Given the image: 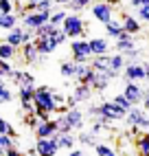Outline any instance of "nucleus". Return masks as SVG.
<instances>
[{
	"label": "nucleus",
	"instance_id": "obj_1",
	"mask_svg": "<svg viewBox=\"0 0 149 156\" xmlns=\"http://www.w3.org/2000/svg\"><path fill=\"white\" fill-rule=\"evenodd\" d=\"M70 53H72V59L79 62V64H88L94 57L92 48H90V40H83V37H74L70 42Z\"/></svg>",
	"mask_w": 149,
	"mask_h": 156
},
{
	"label": "nucleus",
	"instance_id": "obj_2",
	"mask_svg": "<svg viewBox=\"0 0 149 156\" xmlns=\"http://www.w3.org/2000/svg\"><path fill=\"white\" fill-rule=\"evenodd\" d=\"M50 16H53L50 9H44V11H26V13L22 16V27L35 31V29H40L42 24L50 22Z\"/></svg>",
	"mask_w": 149,
	"mask_h": 156
},
{
	"label": "nucleus",
	"instance_id": "obj_3",
	"mask_svg": "<svg viewBox=\"0 0 149 156\" xmlns=\"http://www.w3.org/2000/svg\"><path fill=\"white\" fill-rule=\"evenodd\" d=\"M35 103L44 106L48 112H59V106L55 101V92L50 88H46V86H37L35 88Z\"/></svg>",
	"mask_w": 149,
	"mask_h": 156
},
{
	"label": "nucleus",
	"instance_id": "obj_4",
	"mask_svg": "<svg viewBox=\"0 0 149 156\" xmlns=\"http://www.w3.org/2000/svg\"><path fill=\"white\" fill-rule=\"evenodd\" d=\"M61 29L68 33V37H83V33H86V24H83V20L77 16V13H70L66 20H64Z\"/></svg>",
	"mask_w": 149,
	"mask_h": 156
},
{
	"label": "nucleus",
	"instance_id": "obj_5",
	"mask_svg": "<svg viewBox=\"0 0 149 156\" xmlns=\"http://www.w3.org/2000/svg\"><path fill=\"white\" fill-rule=\"evenodd\" d=\"M101 117H108L110 121H121V119L127 117V110H125L123 106H119L114 99H112V101H103V103H101ZM101 117H99V119H101Z\"/></svg>",
	"mask_w": 149,
	"mask_h": 156
},
{
	"label": "nucleus",
	"instance_id": "obj_6",
	"mask_svg": "<svg viewBox=\"0 0 149 156\" xmlns=\"http://www.w3.org/2000/svg\"><path fill=\"white\" fill-rule=\"evenodd\" d=\"M92 86H88V84H83V81H79V86L72 90V95L66 99V103H68V108H77V103H81V101H88L90 97H92Z\"/></svg>",
	"mask_w": 149,
	"mask_h": 156
},
{
	"label": "nucleus",
	"instance_id": "obj_7",
	"mask_svg": "<svg viewBox=\"0 0 149 156\" xmlns=\"http://www.w3.org/2000/svg\"><path fill=\"white\" fill-rule=\"evenodd\" d=\"M59 150H61V147H59L57 134H55V136H50V139H37V143H35L37 156H55Z\"/></svg>",
	"mask_w": 149,
	"mask_h": 156
},
{
	"label": "nucleus",
	"instance_id": "obj_8",
	"mask_svg": "<svg viewBox=\"0 0 149 156\" xmlns=\"http://www.w3.org/2000/svg\"><path fill=\"white\" fill-rule=\"evenodd\" d=\"M92 16L97 18V22H103L108 24L114 20V11H112V5L101 0V2H92Z\"/></svg>",
	"mask_w": 149,
	"mask_h": 156
},
{
	"label": "nucleus",
	"instance_id": "obj_9",
	"mask_svg": "<svg viewBox=\"0 0 149 156\" xmlns=\"http://www.w3.org/2000/svg\"><path fill=\"white\" fill-rule=\"evenodd\" d=\"M125 121L130 123V128H140V130H149V119H147V114H145V110H140V108H132L130 112H127V117H125Z\"/></svg>",
	"mask_w": 149,
	"mask_h": 156
},
{
	"label": "nucleus",
	"instance_id": "obj_10",
	"mask_svg": "<svg viewBox=\"0 0 149 156\" xmlns=\"http://www.w3.org/2000/svg\"><path fill=\"white\" fill-rule=\"evenodd\" d=\"M123 77L127 81H140V79H147V70H145V64L143 62H127V66L123 70Z\"/></svg>",
	"mask_w": 149,
	"mask_h": 156
},
{
	"label": "nucleus",
	"instance_id": "obj_11",
	"mask_svg": "<svg viewBox=\"0 0 149 156\" xmlns=\"http://www.w3.org/2000/svg\"><path fill=\"white\" fill-rule=\"evenodd\" d=\"M59 134V121L57 119H48V121H40V126L35 128V136L37 139H50Z\"/></svg>",
	"mask_w": 149,
	"mask_h": 156
},
{
	"label": "nucleus",
	"instance_id": "obj_12",
	"mask_svg": "<svg viewBox=\"0 0 149 156\" xmlns=\"http://www.w3.org/2000/svg\"><path fill=\"white\" fill-rule=\"evenodd\" d=\"M123 92H125V97L130 99V101L134 103V106H138V103H143V101H145V90H143L140 86H138L136 81H127Z\"/></svg>",
	"mask_w": 149,
	"mask_h": 156
},
{
	"label": "nucleus",
	"instance_id": "obj_13",
	"mask_svg": "<svg viewBox=\"0 0 149 156\" xmlns=\"http://www.w3.org/2000/svg\"><path fill=\"white\" fill-rule=\"evenodd\" d=\"M35 44L42 55H50L59 46V40H57V35H46V37H35Z\"/></svg>",
	"mask_w": 149,
	"mask_h": 156
},
{
	"label": "nucleus",
	"instance_id": "obj_14",
	"mask_svg": "<svg viewBox=\"0 0 149 156\" xmlns=\"http://www.w3.org/2000/svg\"><path fill=\"white\" fill-rule=\"evenodd\" d=\"M114 48L123 55H130L132 51H136V42H134V35L132 33H123L119 40L114 42Z\"/></svg>",
	"mask_w": 149,
	"mask_h": 156
},
{
	"label": "nucleus",
	"instance_id": "obj_15",
	"mask_svg": "<svg viewBox=\"0 0 149 156\" xmlns=\"http://www.w3.org/2000/svg\"><path fill=\"white\" fill-rule=\"evenodd\" d=\"M40 57H42V53H40V48L35 44V40H33V42L22 44V59L26 62V64H35Z\"/></svg>",
	"mask_w": 149,
	"mask_h": 156
},
{
	"label": "nucleus",
	"instance_id": "obj_16",
	"mask_svg": "<svg viewBox=\"0 0 149 156\" xmlns=\"http://www.w3.org/2000/svg\"><path fill=\"white\" fill-rule=\"evenodd\" d=\"M59 114H64V117H66V121L72 126V130H79V132H81V128H83V112H81V110L68 108L66 112H59Z\"/></svg>",
	"mask_w": 149,
	"mask_h": 156
},
{
	"label": "nucleus",
	"instance_id": "obj_17",
	"mask_svg": "<svg viewBox=\"0 0 149 156\" xmlns=\"http://www.w3.org/2000/svg\"><path fill=\"white\" fill-rule=\"evenodd\" d=\"M90 48L94 55H108L110 53V37H90Z\"/></svg>",
	"mask_w": 149,
	"mask_h": 156
},
{
	"label": "nucleus",
	"instance_id": "obj_18",
	"mask_svg": "<svg viewBox=\"0 0 149 156\" xmlns=\"http://www.w3.org/2000/svg\"><path fill=\"white\" fill-rule=\"evenodd\" d=\"M7 42L9 44H13L16 48H20V46H22L24 44V27H16V29H11V31H7Z\"/></svg>",
	"mask_w": 149,
	"mask_h": 156
},
{
	"label": "nucleus",
	"instance_id": "obj_19",
	"mask_svg": "<svg viewBox=\"0 0 149 156\" xmlns=\"http://www.w3.org/2000/svg\"><path fill=\"white\" fill-rule=\"evenodd\" d=\"M35 88L37 86H22L18 90V99H20V103H22V108L35 101Z\"/></svg>",
	"mask_w": 149,
	"mask_h": 156
},
{
	"label": "nucleus",
	"instance_id": "obj_20",
	"mask_svg": "<svg viewBox=\"0 0 149 156\" xmlns=\"http://www.w3.org/2000/svg\"><path fill=\"white\" fill-rule=\"evenodd\" d=\"M123 29H125V33H140V18H134V16H123Z\"/></svg>",
	"mask_w": 149,
	"mask_h": 156
},
{
	"label": "nucleus",
	"instance_id": "obj_21",
	"mask_svg": "<svg viewBox=\"0 0 149 156\" xmlns=\"http://www.w3.org/2000/svg\"><path fill=\"white\" fill-rule=\"evenodd\" d=\"M11 79L18 84V88H22V86H35L33 75H31V73H26V70H16Z\"/></svg>",
	"mask_w": 149,
	"mask_h": 156
},
{
	"label": "nucleus",
	"instance_id": "obj_22",
	"mask_svg": "<svg viewBox=\"0 0 149 156\" xmlns=\"http://www.w3.org/2000/svg\"><path fill=\"white\" fill-rule=\"evenodd\" d=\"M18 24H20V20H18L16 13H2V11H0V29H2V31H11Z\"/></svg>",
	"mask_w": 149,
	"mask_h": 156
},
{
	"label": "nucleus",
	"instance_id": "obj_23",
	"mask_svg": "<svg viewBox=\"0 0 149 156\" xmlns=\"http://www.w3.org/2000/svg\"><path fill=\"white\" fill-rule=\"evenodd\" d=\"M123 33H125L123 22H116V20H112V22H108V24H105V35H108L110 40H119Z\"/></svg>",
	"mask_w": 149,
	"mask_h": 156
},
{
	"label": "nucleus",
	"instance_id": "obj_24",
	"mask_svg": "<svg viewBox=\"0 0 149 156\" xmlns=\"http://www.w3.org/2000/svg\"><path fill=\"white\" fill-rule=\"evenodd\" d=\"M53 0H26V9H24V13L26 11H44V9H53Z\"/></svg>",
	"mask_w": 149,
	"mask_h": 156
},
{
	"label": "nucleus",
	"instance_id": "obj_25",
	"mask_svg": "<svg viewBox=\"0 0 149 156\" xmlns=\"http://www.w3.org/2000/svg\"><path fill=\"white\" fill-rule=\"evenodd\" d=\"M90 66L97 68V70H103V73H108V75H110V53H108V55H94ZM110 77H112V75H110Z\"/></svg>",
	"mask_w": 149,
	"mask_h": 156
},
{
	"label": "nucleus",
	"instance_id": "obj_26",
	"mask_svg": "<svg viewBox=\"0 0 149 156\" xmlns=\"http://www.w3.org/2000/svg\"><path fill=\"white\" fill-rule=\"evenodd\" d=\"M77 70H79V62H74V59H70V62H64V64L59 66V73L64 77H68V79H77Z\"/></svg>",
	"mask_w": 149,
	"mask_h": 156
},
{
	"label": "nucleus",
	"instance_id": "obj_27",
	"mask_svg": "<svg viewBox=\"0 0 149 156\" xmlns=\"http://www.w3.org/2000/svg\"><path fill=\"white\" fill-rule=\"evenodd\" d=\"M57 141H59V147L61 150H74V134L72 132H59L57 134Z\"/></svg>",
	"mask_w": 149,
	"mask_h": 156
},
{
	"label": "nucleus",
	"instance_id": "obj_28",
	"mask_svg": "<svg viewBox=\"0 0 149 156\" xmlns=\"http://www.w3.org/2000/svg\"><path fill=\"white\" fill-rule=\"evenodd\" d=\"M94 70H97V68H94ZM110 75H108V73H103V70H97V77H94V84H92V88L94 90H105V88H108V84H110Z\"/></svg>",
	"mask_w": 149,
	"mask_h": 156
},
{
	"label": "nucleus",
	"instance_id": "obj_29",
	"mask_svg": "<svg viewBox=\"0 0 149 156\" xmlns=\"http://www.w3.org/2000/svg\"><path fill=\"white\" fill-rule=\"evenodd\" d=\"M16 53H18V48L13 44H9L7 40H5V42H0V59H9V62H11L16 57Z\"/></svg>",
	"mask_w": 149,
	"mask_h": 156
},
{
	"label": "nucleus",
	"instance_id": "obj_30",
	"mask_svg": "<svg viewBox=\"0 0 149 156\" xmlns=\"http://www.w3.org/2000/svg\"><path fill=\"white\" fill-rule=\"evenodd\" d=\"M11 99H13V92L9 90L5 79H0V106H2V103H11Z\"/></svg>",
	"mask_w": 149,
	"mask_h": 156
},
{
	"label": "nucleus",
	"instance_id": "obj_31",
	"mask_svg": "<svg viewBox=\"0 0 149 156\" xmlns=\"http://www.w3.org/2000/svg\"><path fill=\"white\" fill-rule=\"evenodd\" d=\"M136 150H138L140 156H149V136L147 134H143V136L136 141Z\"/></svg>",
	"mask_w": 149,
	"mask_h": 156
},
{
	"label": "nucleus",
	"instance_id": "obj_32",
	"mask_svg": "<svg viewBox=\"0 0 149 156\" xmlns=\"http://www.w3.org/2000/svg\"><path fill=\"white\" fill-rule=\"evenodd\" d=\"M66 18H68V13L64 11V9H61V11H55V13L50 16V24H55V27H61Z\"/></svg>",
	"mask_w": 149,
	"mask_h": 156
},
{
	"label": "nucleus",
	"instance_id": "obj_33",
	"mask_svg": "<svg viewBox=\"0 0 149 156\" xmlns=\"http://www.w3.org/2000/svg\"><path fill=\"white\" fill-rule=\"evenodd\" d=\"M114 101H116V103H119V106H123V108H125L127 112H130V110L134 108V103H132L130 99H127V97H125V92H121V95H116V97H114Z\"/></svg>",
	"mask_w": 149,
	"mask_h": 156
},
{
	"label": "nucleus",
	"instance_id": "obj_34",
	"mask_svg": "<svg viewBox=\"0 0 149 156\" xmlns=\"http://www.w3.org/2000/svg\"><path fill=\"white\" fill-rule=\"evenodd\" d=\"M0 70H2V75H5V77H13V73H16L9 59H0Z\"/></svg>",
	"mask_w": 149,
	"mask_h": 156
},
{
	"label": "nucleus",
	"instance_id": "obj_35",
	"mask_svg": "<svg viewBox=\"0 0 149 156\" xmlns=\"http://www.w3.org/2000/svg\"><path fill=\"white\" fill-rule=\"evenodd\" d=\"M0 147H5V150H9V147H16V145H13V136H11V134L0 132Z\"/></svg>",
	"mask_w": 149,
	"mask_h": 156
},
{
	"label": "nucleus",
	"instance_id": "obj_36",
	"mask_svg": "<svg viewBox=\"0 0 149 156\" xmlns=\"http://www.w3.org/2000/svg\"><path fill=\"white\" fill-rule=\"evenodd\" d=\"M79 141L83 143V145H97V141H94V134L92 132H79Z\"/></svg>",
	"mask_w": 149,
	"mask_h": 156
},
{
	"label": "nucleus",
	"instance_id": "obj_37",
	"mask_svg": "<svg viewBox=\"0 0 149 156\" xmlns=\"http://www.w3.org/2000/svg\"><path fill=\"white\" fill-rule=\"evenodd\" d=\"M94 150H97V156H110V154H114V150L110 147V145H94Z\"/></svg>",
	"mask_w": 149,
	"mask_h": 156
},
{
	"label": "nucleus",
	"instance_id": "obj_38",
	"mask_svg": "<svg viewBox=\"0 0 149 156\" xmlns=\"http://www.w3.org/2000/svg\"><path fill=\"white\" fill-rule=\"evenodd\" d=\"M57 121H59V132H74L72 126L66 121V117H64V114H59V119H57Z\"/></svg>",
	"mask_w": 149,
	"mask_h": 156
},
{
	"label": "nucleus",
	"instance_id": "obj_39",
	"mask_svg": "<svg viewBox=\"0 0 149 156\" xmlns=\"http://www.w3.org/2000/svg\"><path fill=\"white\" fill-rule=\"evenodd\" d=\"M138 18H140V22H147L149 24V5L138 7Z\"/></svg>",
	"mask_w": 149,
	"mask_h": 156
},
{
	"label": "nucleus",
	"instance_id": "obj_40",
	"mask_svg": "<svg viewBox=\"0 0 149 156\" xmlns=\"http://www.w3.org/2000/svg\"><path fill=\"white\" fill-rule=\"evenodd\" d=\"M0 132H5V134H11V136H13V126H11V123H9V121H5L2 117H0Z\"/></svg>",
	"mask_w": 149,
	"mask_h": 156
},
{
	"label": "nucleus",
	"instance_id": "obj_41",
	"mask_svg": "<svg viewBox=\"0 0 149 156\" xmlns=\"http://www.w3.org/2000/svg\"><path fill=\"white\" fill-rule=\"evenodd\" d=\"M24 123H26L29 128L35 130V128L40 126V119H37V114H26V117H24Z\"/></svg>",
	"mask_w": 149,
	"mask_h": 156
},
{
	"label": "nucleus",
	"instance_id": "obj_42",
	"mask_svg": "<svg viewBox=\"0 0 149 156\" xmlns=\"http://www.w3.org/2000/svg\"><path fill=\"white\" fill-rule=\"evenodd\" d=\"M88 2H90V0H70V5H68V7L72 9V11H81V9L86 7Z\"/></svg>",
	"mask_w": 149,
	"mask_h": 156
},
{
	"label": "nucleus",
	"instance_id": "obj_43",
	"mask_svg": "<svg viewBox=\"0 0 149 156\" xmlns=\"http://www.w3.org/2000/svg\"><path fill=\"white\" fill-rule=\"evenodd\" d=\"M0 11L2 13H13V2L11 0H0Z\"/></svg>",
	"mask_w": 149,
	"mask_h": 156
},
{
	"label": "nucleus",
	"instance_id": "obj_44",
	"mask_svg": "<svg viewBox=\"0 0 149 156\" xmlns=\"http://www.w3.org/2000/svg\"><path fill=\"white\" fill-rule=\"evenodd\" d=\"M94 77H97V70H94V68H90V70H88V75L83 77L81 81H83V84H88V86H92V84H94Z\"/></svg>",
	"mask_w": 149,
	"mask_h": 156
},
{
	"label": "nucleus",
	"instance_id": "obj_45",
	"mask_svg": "<svg viewBox=\"0 0 149 156\" xmlns=\"http://www.w3.org/2000/svg\"><path fill=\"white\" fill-rule=\"evenodd\" d=\"M130 5L134 9H138V7H143V5H149V0H130Z\"/></svg>",
	"mask_w": 149,
	"mask_h": 156
},
{
	"label": "nucleus",
	"instance_id": "obj_46",
	"mask_svg": "<svg viewBox=\"0 0 149 156\" xmlns=\"http://www.w3.org/2000/svg\"><path fill=\"white\" fill-rule=\"evenodd\" d=\"M7 156H22V152L16 150V147H9V150H7Z\"/></svg>",
	"mask_w": 149,
	"mask_h": 156
},
{
	"label": "nucleus",
	"instance_id": "obj_47",
	"mask_svg": "<svg viewBox=\"0 0 149 156\" xmlns=\"http://www.w3.org/2000/svg\"><path fill=\"white\" fill-rule=\"evenodd\" d=\"M68 156H83V152H81V150H70Z\"/></svg>",
	"mask_w": 149,
	"mask_h": 156
},
{
	"label": "nucleus",
	"instance_id": "obj_48",
	"mask_svg": "<svg viewBox=\"0 0 149 156\" xmlns=\"http://www.w3.org/2000/svg\"><path fill=\"white\" fill-rule=\"evenodd\" d=\"M53 2H55V5H66V7H68L70 0H53Z\"/></svg>",
	"mask_w": 149,
	"mask_h": 156
},
{
	"label": "nucleus",
	"instance_id": "obj_49",
	"mask_svg": "<svg viewBox=\"0 0 149 156\" xmlns=\"http://www.w3.org/2000/svg\"><path fill=\"white\" fill-rule=\"evenodd\" d=\"M143 103H145V108H147V110H149V90H147V92H145V101H143Z\"/></svg>",
	"mask_w": 149,
	"mask_h": 156
},
{
	"label": "nucleus",
	"instance_id": "obj_50",
	"mask_svg": "<svg viewBox=\"0 0 149 156\" xmlns=\"http://www.w3.org/2000/svg\"><path fill=\"white\" fill-rule=\"evenodd\" d=\"M143 64H145V70H147V81H149V59H147V62H143Z\"/></svg>",
	"mask_w": 149,
	"mask_h": 156
},
{
	"label": "nucleus",
	"instance_id": "obj_51",
	"mask_svg": "<svg viewBox=\"0 0 149 156\" xmlns=\"http://www.w3.org/2000/svg\"><path fill=\"white\" fill-rule=\"evenodd\" d=\"M0 79H5V75H2V70H0Z\"/></svg>",
	"mask_w": 149,
	"mask_h": 156
},
{
	"label": "nucleus",
	"instance_id": "obj_52",
	"mask_svg": "<svg viewBox=\"0 0 149 156\" xmlns=\"http://www.w3.org/2000/svg\"><path fill=\"white\" fill-rule=\"evenodd\" d=\"M145 134H147V136H149V130H147V132H145Z\"/></svg>",
	"mask_w": 149,
	"mask_h": 156
},
{
	"label": "nucleus",
	"instance_id": "obj_53",
	"mask_svg": "<svg viewBox=\"0 0 149 156\" xmlns=\"http://www.w3.org/2000/svg\"><path fill=\"white\" fill-rule=\"evenodd\" d=\"M110 156H116V154H110Z\"/></svg>",
	"mask_w": 149,
	"mask_h": 156
}]
</instances>
